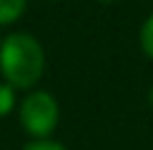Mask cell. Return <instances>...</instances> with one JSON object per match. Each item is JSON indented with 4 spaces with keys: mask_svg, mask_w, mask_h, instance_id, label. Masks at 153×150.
<instances>
[{
    "mask_svg": "<svg viewBox=\"0 0 153 150\" xmlns=\"http://www.w3.org/2000/svg\"><path fill=\"white\" fill-rule=\"evenodd\" d=\"M45 58L33 35L15 33L0 48V70L13 88H33L43 75Z\"/></svg>",
    "mask_w": 153,
    "mask_h": 150,
    "instance_id": "6da1fadb",
    "label": "cell"
},
{
    "mask_svg": "<svg viewBox=\"0 0 153 150\" xmlns=\"http://www.w3.org/2000/svg\"><path fill=\"white\" fill-rule=\"evenodd\" d=\"M20 123L35 138H45L58 125V105L48 93H33L20 105Z\"/></svg>",
    "mask_w": 153,
    "mask_h": 150,
    "instance_id": "7a4b0ae2",
    "label": "cell"
},
{
    "mask_svg": "<svg viewBox=\"0 0 153 150\" xmlns=\"http://www.w3.org/2000/svg\"><path fill=\"white\" fill-rule=\"evenodd\" d=\"M23 8H25V0H0V25L18 20Z\"/></svg>",
    "mask_w": 153,
    "mask_h": 150,
    "instance_id": "3957f363",
    "label": "cell"
},
{
    "mask_svg": "<svg viewBox=\"0 0 153 150\" xmlns=\"http://www.w3.org/2000/svg\"><path fill=\"white\" fill-rule=\"evenodd\" d=\"M141 45H143V50L153 58V15L146 20V25H143V30H141Z\"/></svg>",
    "mask_w": 153,
    "mask_h": 150,
    "instance_id": "277c9868",
    "label": "cell"
},
{
    "mask_svg": "<svg viewBox=\"0 0 153 150\" xmlns=\"http://www.w3.org/2000/svg\"><path fill=\"white\" fill-rule=\"evenodd\" d=\"M13 103H15V95H13V90L8 85H0V118L8 115L13 110Z\"/></svg>",
    "mask_w": 153,
    "mask_h": 150,
    "instance_id": "5b68a950",
    "label": "cell"
},
{
    "mask_svg": "<svg viewBox=\"0 0 153 150\" xmlns=\"http://www.w3.org/2000/svg\"><path fill=\"white\" fill-rule=\"evenodd\" d=\"M23 150H65L63 145H58V143H50V140H33L30 145H25Z\"/></svg>",
    "mask_w": 153,
    "mask_h": 150,
    "instance_id": "8992f818",
    "label": "cell"
},
{
    "mask_svg": "<svg viewBox=\"0 0 153 150\" xmlns=\"http://www.w3.org/2000/svg\"><path fill=\"white\" fill-rule=\"evenodd\" d=\"M100 3H116V0H100Z\"/></svg>",
    "mask_w": 153,
    "mask_h": 150,
    "instance_id": "52a82bcc",
    "label": "cell"
},
{
    "mask_svg": "<svg viewBox=\"0 0 153 150\" xmlns=\"http://www.w3.org/2000/svg\"><path fill=\"white\" fill-rule=\"evenodd\" d=\"M151 105H153V90H151Z\"/></svg>",
    "mask_w": 153,
    "mask_h": 150,
    "instance_id": "ba28073f",
    "label": "cell"
}]
</instances>
